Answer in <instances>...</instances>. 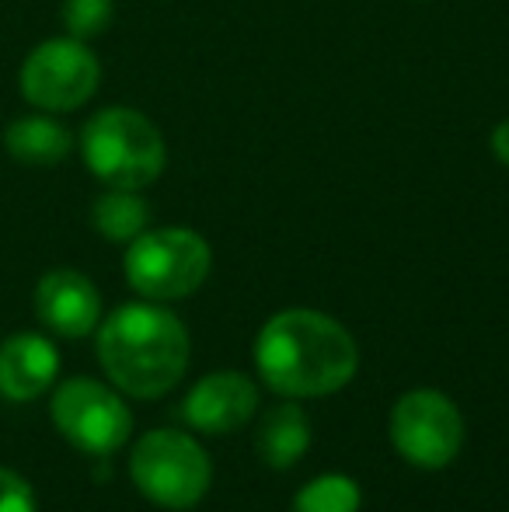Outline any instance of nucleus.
<instances>
[{"instance_id":"1","label":"nucleus","mask_w":509,"mask_h":512,"mask_svg":"<svg viewBox=\"0 0 509 512\" xmlns=\"http://www.w3.org/2000/svg\"><path fill=\"white\" fill-rule=\"evenodd\" d=\"M252 356L262 384L290 401L328 398L360 370V345L346 324L311 307L272 314L258 328Z\"/></svg>"},{"instance_id":"2","label":"nucleus","mask_w":509,"mask_h":512,"mask_svg":"<svg viewBox=\"0 0 509 512\" xmlns=\"http://www.w3.org/2000/svg\"><path fill=\"white\" fill-rule=\"evenodd\" d=\"M192 359L189 328L154 300L116 307L98 324V363L116 391L154 401L175 391Z\"/></svg>"},{"instance_id":"3","label":"nucleus","mask_w":509,"mask_h":512,"mask_svg":"<svg viewBox=\"0 0 509 512\" xmlns=\"http://www.w3.org/2000/svg\"><path fill=\"white\" fill-rule=\"evenodd\" d=\"M81 157L105 189L143 192L164 175L168 147L164 136L140 108L109 105L81 129Z\"/></svg>"},{"instance_id":"4","label":"nucleus","mask_w":509,"mask_h":512,"mask_svg":"<svg viewBox=\"0 0 509 512\" xmlns=\"http://www.w3.org/2000/svg\"><path fill=\"white\" fill-rule=\"evenodd\" d=\"M213 251L189 227H154L126 244L123 272L133 293L154 304L185 300L210 279Z\"/></svg>"},{"instance_id":"5","label":"nucleus","mask_w":509,"mask_h":512,"mask_svg":"<svg viewBox=\"0 0 509 512\" xmlns=\"http://www.w3.org/2000/svg\"><path fill=\"white\" fill-rule=\"evenodd\" d=\"M129 478L136 492L161 509H192L213 485V464L196 436L178 429H150L129 450Z\"/></svg>"},{"instance_id":"6","label":"nucleus","mask_w":509,"mask_h":512,"mask_svg":"<svg viewBox=\"0 0 509 512\" xmlns=\"http://www.w3.org/2000/svg\"><path fill=\"white\" fill-rule=\"evenodd\" d=\"M102 84V63L88 42L74 35L46 39L25 56L18 70V91L35 112L67 115L95 98Z\"/></svg>"},{"instance_id":"7","label":"nucleus","mask_w":509,"mask_h":512,"mask_svg":"<svg viewBox=\"0 0 509 512\" xmlns=\"http://www.w3.org/2000/svg\"><path fill=\"white\" fill-rule=\"evenodd\" d=\"M387 436L405 464L419 471H443L464 446V415L443 391L415 387L394 401Z\"/></svg>"},{"instance_id":"8","label":"nucleus","mask_w":509,"mask_h":512,"mask_svg":"<svg viewBox=\"0 0 509 512\" xmlns=\"http://www.w3.org/2000/svg\"><path fill=\"white\" fill-rule=\"evenodd\" d=\"M49 415L60 436L91 457H109L133 436V411L126 408L123 394L95 377L63 380L53 391Z\"/></svg>"},{"instance_id":"9","label":"nucleus","mask_w":509,"mask_h":512,"mask_svg":"<svg viewBox=\"0 0 509 512\" xmlns=\"http://www.w3.org/2000/svg\"><path fill=\"white\" fill-rule=\"evenodd\" d=\"M258 411V384L241 370H217L189 387L182 418L203 436H231L245 429Z\"/></svg>"},{"instance_id":"10","label":"nucleus","mask_w":509,"mask_h":512,"mask_svg":"<svg viewBox=\"0 0 509 512\" xmlns=\"http://www.w3.org/2000/svg\"><path fill=\"white\" fill-rule=\"evenodd\" d=\"M35 317L60 338H84L102 324V293L84 272L49 269L35 283Z\"/></svg>"},{"instance_id":"11","label":"nucleus","mask_w":509,"mask_h":512,"mask_svg":"<svg viewBox=\"0 0 509 512\" xmlns=\"http://www.w3.org/2000/svg\"><path fill=\"white\" fill-rule=\"evenodd\" d=\"M60 352L46 335L18 331L0 345V394L7 401H35L53 387Z\"/></svg>"},{"instance_id":"12","label":"nucleus","mask_w":509,"mask_h":512,"mask_svg":"<svg viewBox=\"0 0 509 512\" xmlns=\"http://www.w3.org/2000/svg\"><path fill=\"white\" fill-rule=\"evenodd\" d=\"M4 150L25 168H56L74 150V133L56 115L28 112L4 126Z\"/></svg>"},{"instance_id":"13","label":"nucleus","mask_w":509,"mask_h":512,"mask_svg":"<svg viewBox=\"0 0 509 512\" xmlns=\"http://www.w3.org/2000/svg\"><path fill=\"white\" fill-rule=\"evenodd\" d=\"M311 418L297 401L286 398L283 405H272L255 429V453L272 471H290L311 450Z\"/></svg>"},{"instance_id":"14","label":"nucleus","mask_w":509,"mask_h":512,"mask_svg":"<svg viewBox=\"0 0 509 512\" xmlns=\"http://www.w3.org/2000/svg\"><path fill=\"white\" fill-rule=\"evenodd\" d=\"M91 227L112 244H129L150 227V206L136 189H105L91 206Z\"/></svg>"},{"instance_id":"15","label":"nucleus","mask_w":509,"mask_h":512,"mask_svg":"<svg viewBox=\"0 0 509 512\" xmlns=\"http://www.w3.org/2000/svg\"><path fill=\"white\" fill-rule=\"evenodd\" d=\"M363 488L349 474H318L293 495V512H360Z\"/></svg>"},{"instance_id":"16","label":"nucleus","mask_w":509,"mask_h":512,"mask_svg":"<svg viewBox=\"0 0 509 512\" xmlns=\"http://www.w3.org/2000/svg\"><path fill=\"white\" fill-rule=\"evenodd\" d=\"M60 18L67 35L81 42H91L98 35H105L116 18V0H63Z\"/></svg>"},{"instance_id":"17","label":"nucleus","mask_w":509,"mask_h":512,"mask_svg":"<svg viewBox=\"0 0 509 512\" xmlns=\"http://www.w3.org/2000/svg\"><path fill=\"white\" fill-rule=\"evenodd\" d=\"M35 492L18 471L0 467V512H35Z\"/></svg>"},{"instance_id":"18","label":"nucleus","mask_w":509,"mask_h":512,"mask_svg":"<svg viewBox=\"0 0 509 512\" xmlns=\"http://www.w3.org/2000/svg\"><path fill=\"white\" fill-rule=\"evenodd\" d=\"M492 154H496L499 164L509 168V119H503L496 129H492Z\"/></svg>"}]
</instances>
